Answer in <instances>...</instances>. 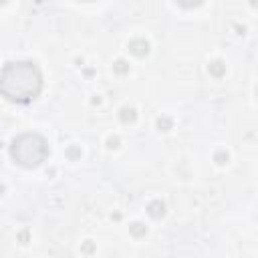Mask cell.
I'll list each match as a JSON object with an SVG mask.
<instances>
[{"instance_id": "obj_1", "label": "cell", "mask_w": 258, "mask_h": 258, "mask_svg": "<svg viewBox=\"0 0 258 258\" xmlns=\"http://www.w3.org/2000/svg\"><path fill=\"white\" fill-rule=\"evenodd\" d=\"M42 91V73L30 60L6 62L0 71V95L16 105L32 103Z\"/></svg>"}, {"instance_id": "obj_2", "label": "cell", "mask_w": 258, "mask_h": 258, "mask_svg": "<svg viewBox=\"0 0 258 258\" xmlns=\"http://www.w3.org/2000/svg\"><path fill=\"white\" fill-rule=\"evenodd\" d=\"M48 155V143L40 133H20L10 143V157L22 167H38Z\"/></svg>"}, {"instance_id": "obj_3", "label": "cell", "mask_w": 258, "mask_h": 258, "mask_svg": "<svg viewBox=\"0 0 258 258\" xmlns=\"http://www.w3.org/2000/svg\"><path fill=\"white\" fill-rule=\"evenodd\" d=\"M129 48H131V52H133V54H137V56H143V54H147V50H149V44H147L145 40H131Z\"/></svg>"}, {"instance_id": "obj_4", "label": "cell", "mask_w": 258, "mask_h": 258, "mask_svg": "<svg viewBox=\"0 0 258 258\" xmlns=\"http://www.w3.org/2000/svg\"><path fill=\"white\" fill-rule=\"evenodd\" d=\"M163 212H165V206H163L161 202H153V204L149 206V216H153V218L163 216Z\"/></svg>"}, {"instance_id": "obj_5", "label": "cell", "mask_w": 258, "mask_h": 258, "mask_svg": "<svg viewBox=\"0 0 258 258\" xmlns=\"http://www.w3.org/2000/svg\"><path fill=\"white\" fill-rule=\"evenodd\" d=\"M181 8H196V6H200L204 0H175Z\"/></svg>"}, {"instance_id": "obj_6", "label": "cell", "mask_w": 258, "mask_h": 258, "mask_svg": "<svg viewBox=\"0 0 258 258\" xmlns=\"http://www.w3.org/2000/svg\"><path fill=\"white\" fill-rule=\"evenodd\" d=\"M6 2H8V0H0V4H6Z\"/></svg>"}]
</instances>
